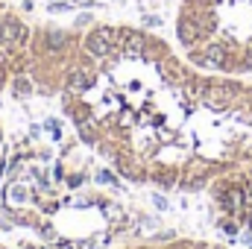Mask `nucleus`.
<instances>
[{"label": "nucleus", "instance_id": "1", "mask_svg": "<svg viewBox=\"0 0 252 249\" xmlns=\"http://www.w3.org/2000/svg\"><path fill=\"white\" fill-rule=\"evenodd\" d=\"M182 21L193 27L188 53L196 64L252 73V0H190Z\"/></svg>", "mask_w": 252, "mask_h": 249}, {"label": "nucleus", "instance_id": "2", "mask_svg": "<svg viewBox=\"0 0 252 249\" xmlns=\"http://www.w3.org/2000/svg\"><path fill=\"white\" fill-rule=\"evenodd\" d=\"M214 196L223 211V232L235 235L238 229H244L252 241V164L247 173L229 176Z\"/></svg>", "mask_w": 252, "mask_h": 249}, {"label": "nucleus", "instance_id": "3", "mask_svg": "<svg viewBox=\"0 0 252 249\" xmlns=\"http://www.w3.org/2000/svg\"><path fill=\"white\" fill-rule=\"evenodd\" d=\"M112 44H115V30H112V27H100L97 32H91V35L85 38V50H88L91 56H97V59L109 56V53H112Z\"/></svg>", "mask_w": 252, "mask_h": 249}, {"label": "nucleus", "instance_id": "4", "mask_svg": "<svg viewBox=\"0 0 252 249\" xmlns=\"http://www.w3.org/2000/svg\"><path fill=\"white\" fill-rule=\"evenodd\" d=\"M27 38V27L21 21H0V41L3 44H15Z\"/></svg>", "mask_w": 252, "mask_h": 249}, {"label": "nucleus", "instance_id": "5", "mask_svg": "<svg viewBox=\"0 0 252 249\" xmlns=\"http://www.w3.org/2000/svg\"><path fill=\"white\" fill-rule=\"evenodd\" d=\"M24 196H27V187L18 185V182L6 185V190H3V199H6V205H18V202H24Z\"/></svg>", "mask_w": 252, "mask_h": 249}, {"label": "nucleus", "instance_id": "6", "mask_svg": "<svg viewBox=\"0 0 252 249\" xmlns=\"http://www.w3.org/2000/svg\"><path fill=\"white\" fill-rule=\"evenodd\" d=\"M67 85H70L73 91H85V88H88V76H85L82 70H70V76H67Z\"/></svg>", "mask_w": 252, "mask_h": 249}, {"label": "nucleus", "instance_id": "7", "mask_svg": "<svg viewBox=\"0 0 252 249\" xmlns=\"http://www.w3.org/2000/svg\"><path fill=\"white\" fill-rule=\"evenodd\" d=\"M47 47H50V50H62L64 47V35L62 32H53V35L47 38Z\"/></svg>", "mask_w": 252, "mask_h": 249}, {"label": "nucleus", "instance_id": "8", "mask_svg": "<svg viewBox=\"0 0 252 249\" xmlns=\"http://www.w3.org/2000/svg\"><path fill=\"white\" fill-rule=\"evenodd\" d=\"M15 94H18V97H21V94H30V82L18 76V79H15Z\"/></svg>", "mask_w": 252, "mask_h": 249}, {"label": "nucleus", "instance_id": "9", "mask_svg": "<svg viewBox=\"0 0 252 249\" xmlns=\"http://www.w3.org/2000/svg\"><path fill=\"white\" fill-rule=\"evenodd\" d=\"M118 124H121V126H132V124H135V115H132V112H124Z\"/></svg>", "mask_w": 252, "mask_h": 249}, {"label": "nucleus", "instance_id": "10", "mask_svg": "<svg viewBox=\"0 0 252 249\" xmlns=\"http://www.w3.org/2000/svg\"><path fill=\"white\" fill-rule=\"evenodd\" d=\"M97 179H100V182H112V173H109V170H103V173H100Z\"/></svg>", "mask_w": 252, "mask_h": 249}, {"label": "nucleus", "instance_id": "11", "mask_svg": "<svg viewBox=\"0 0 252 249\" xmlns=\"http://www.w3.org/2000/svg\"><path fill=\"white\" fill-rule=\"evenodd\" d=\"M79 249H94V244H88V241H82V244H76Z\"/></svg>", "mask_w": 252, "mask_h": 249}, {"label": "nucleus", "instance_id": "12", "mask_svg": "<svg viewBox=\"0 0 252 249\" xmlns=\"http://www.w3.org/2000/svg\"><path fill=\"white\" fill-rule=\"evenodd\" d=\"M190 249H223V247H190Z\"/></svg>", "mask_w": 252, "mask_h": 249}, {"label": "nucleus", "instance_id": "13", "mask_svg": "<svg viewBox=\"0 0 252 249\" xmlns=\"http://www.w3.org/2000/svg\"><path fill=\"white\" fill-rule=\"evenodd\" d=\"M0 79H3V67H0Z\"/></svg>", "mask_w": 252, "mask_h": 249}]
</instances>
